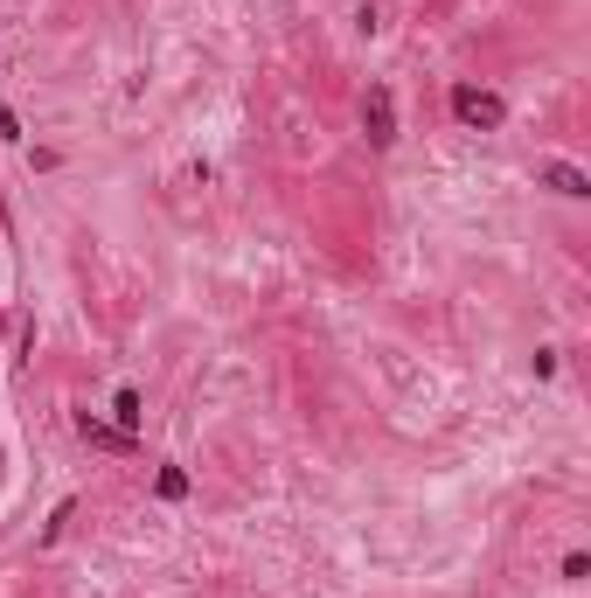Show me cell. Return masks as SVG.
I'll use <instances>...</instances> for the list:
<instances>
[{"instance_id": "obj_1", "label": "cell", "mask_w": 591, "mask_h": 598, "mask_svg": "<svg viewBox=\"0 0 591 598\" xmlns=\"http://www.w3.org/2000/svg\"><path fill=\"white\" fill-rule=\"evenodd\" d=\"M452 119L473 126V133H494V126L508 119V105H501L494 91H480V84H452Z\"/></svg>"}, {"instance_id": "obj_2", "label": "cell", "mask_w": 591, "mask_h": 598, "mask_svg": "<svg viewBox=\"0 0 591 598\" xmlns=\"http://www.w3.org/2000/svg\"><path fill=\"white\" fill-rule=\"evenodd\" d=\"M362 133H369V147H397V98L383 84H369V98H362Z\"/></svg>"}, {"instance_id": "obj_3", "label": "cell", "mask_w": 591, "mask_h": 598, "mask_svg": "<svg viewBox=\"0 0 591 598\" xmlns=\"http://www.w3.org/2000/svg\"><path fill=\"white\" fill-rule=\"evenodd\" d=\"M543 181H550L557 195H571V202H585V195H591V181L571 167V160H550V167H543Z\"/></svg>"}, {"instance_id": "obj_4", "label": "cell", "mask_w": 591, "mask_h": 598, "mask_svg": "<svg viewBox=\"0 0 591 598\" xmlns=\"http://www.w3.org/2000/svg\"><path fill=\"white\" fill-rule=\"evenodd\" d=\"M84 439H91V446H105V452H126V446H133V432H112V425H91V418H84Z\"/></svg>"}, {"instance_id": "obj_5", "label": "cell", "mask_w": 591, "mask_h": 598, "mask_svg": "<svg viewBox=\"0 0 591 598\" xmlns=\"http://www.w3.org/2000/svg\"><path fill=\"white\" fill-rule=\"evenodd\" d=\"M153 487H160V501H181V494H188V473H181V466H160Z\"/></svg>"}, {"instance_id": "obj_6", "label": "cell", "mask_w": 591, "mask_h": 598, "mask_svg": "<svg viewBox=\"0 0 591 598\" xmlns=\"http://www.w3.org/2000/svg\"><path fill=\"white\" fill-rule=\"evenodd\" d=\"M112 411H119V425L133 432V425H140V390H119V404H112Z\"/></svg>"}]
</instances>
